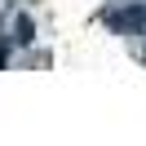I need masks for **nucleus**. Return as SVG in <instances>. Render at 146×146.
Masks as SVG:
<instances>
[{"label": "nucleus", "mask_w": 146, "mask_h": 146, "mask_svg": "<svg viewBox=\"0 0 146 146\" xmlns=\"http://www.w3.org/2000/svg\"><path fill=\"white\" fill-rule=\"evenodd\" d=\"M111 27L128 31V27H146V9H124V13H111Z\"/></svg>", "instance_id": "f257e3e1"}]
</instances>
